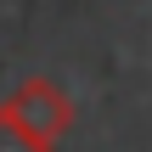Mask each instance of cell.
Masks as SVG:
<instances>
[{"label": "cell", "instance_id": "2", "mask_svg": "<svg viewBox=\"0 0 152 152\" xmlns=\"http://www.w3.org/2000/svg\"><path fill=\"white\" fill-rule=\"evenodd\" d=\"M0 152H56V147L39 141V135H28V130L6 113V102H0Z\"/></svg>", "mask_w": 152, "mask_h": 152}, {"label": "cell", "instance_id": "1", "mask_svg": "<svg viewBox=\"0 0 152 152\" xmlns=\"http://www.w3.org/2000/svg\"><path fill=\"white\" fill-rule=\"evenodd\" d=\"M6 113H11L28 135H39V141H51V147L73 130V102H68V90L51 85V79H23V85L6 96Z\"/></svg>", "mask_w": 152, "mask_h": 152}]
</instances>
